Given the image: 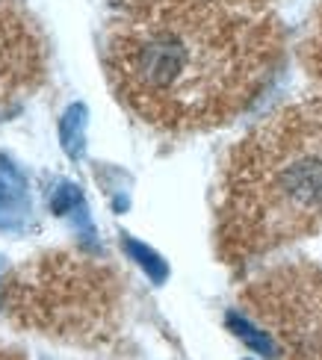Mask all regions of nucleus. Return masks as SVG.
Wrapping results in <instances>:
<instances>
[{
	"label": "nucleus",
	"mask_w": 322,
	"mask_h": 360,
	"mask_svg": "<svg viewBox=\"0 0 322 360\" xmlns=\"http://www.w3.org/2000/svg\"><path fill=\"white\" fill-rule=\"evenodd\" d=\"M284 59L275 0H113L104 65L116 98L163 133L242 115Z\"/></svg>",
	"instance_id": "nucleus-1"
},
{
	"label": "nucleus",
	"mask_w": 322,
	"mask_h": 360,
	"mask_svg": "<svg viewBox=\"0 0 322 360\" xmlns=\"http://www.w3.org/2000/svg\"><path fill=\"white\" fill-rule=\"evenodd\" d=\"M322 231V95L272 112L228 154L216 248L245 266Z\"/></svg>",
	"instance_id": "nucleus-2"
},
{
	"label": "nucleus",
	"mask_w": 322,
	"mask_h": 360,
	"mask_svg": "<svg viewBox=\"0 0 322 360\" xmlns=\"http://www.w3.org/2000/svg\"><path fill=\"white\" fill-rule=\"evenodd\" d=\"M118 278L98 263L71 254H51L18 269L0 292L21 322L42 328V334L101 337L113 328L118 313Z\"/></svg>",
	"instance_id": "nucleus-3"
},
{
	"label": "nucleus",
	"mask_w": 322,
	"mask_h": 360,
	"mask_svg": "<svg viewBox=\"0 0 322 360\" xmlns=\"http://www.w3.org/2000/svg\"><path fill=\"white\" fill-rule=\"evenodd\" d=\"M240 302L281 360H322V263L272 266L245 283Z\"/></svg>",
	"instance_id": "nucleus-4"
},
{
	"label": "nucleus",
	"mask_w": 322,
	"mask_h": 360,
	"mask_svg": "<svg viewBox=\"0 0 322 360\" xmlns=\"http://www.w3.org/2000/svg\"><path fill=\"white\" fill-rule=\"evenodd\" d=\"M27 189L21 174L9 162H0V228H12L24 216Z\"/></svg>",
	"instance_id": "nucleus-5"
},
{
	"label": "nucleus",
	"mask_w": 322,
	"mask_h": 360,
	"mask_svg": "<svg viewBox=\"0 0 322 360\" xmlns=\"http://www.w3.org/2000/svg\"><path fill=\"white\" fill-rule=\"evenodd\" d=\"M304 65L314 74V80L322 86V4L311 21V33L304 39Z\"/></svg>",
	"instance_id": "nucleus-6"
},
{
	"label": "nucleus",
	"mask_w": 322,
	"mask_h": 360,
	"mask_svg": "<svg viewBox=\"0 0 322 360\" xmlns=\"http://www.w3.org/2000/svg\"><path fill=\"white\" fill-rule=\"evenodd\" d=\"M0 360H21V357L15 354V352H6L4 346H0Z\"/></svg>",
	"instance_id": "nucleus-7"
}]
</instances>
